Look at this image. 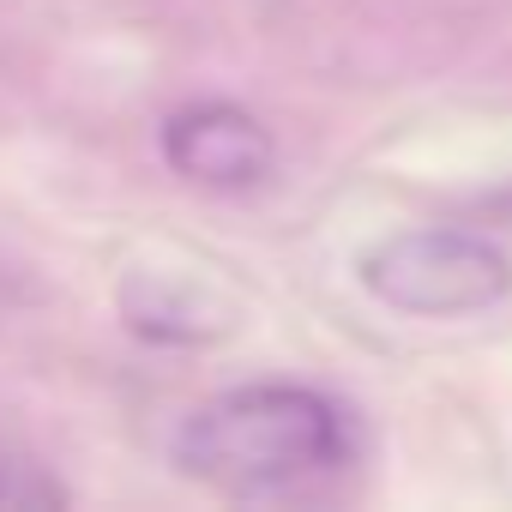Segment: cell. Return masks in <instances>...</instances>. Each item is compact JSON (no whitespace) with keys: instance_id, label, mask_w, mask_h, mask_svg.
<instances>
[{"instance_id":"3957f363","label":"cell","mask_w":512,"mask_h":512,"mask_svg":"<svg viewBox=\"0 0 512 512\" xmlns=\"http://www.w3.org/2000/svg\"><path fill=\"white\" fill-rule=\"evenodd\" d=\"M163 163L193 181V187H217V193H241V187H260L278 163V139L272 127L241 109V103H223V97H205V103H181L163 133Z\"/></svg>"},{"instance_id":"6da1fadb","label":"cell","mask_w":512,"mask_h":512,"mask_svg":"<svg viewBox=\"0 0 512 512\" xmlns=\"http://www.w3.org/2000/svg\"><path fill=\"white\" fill-rule=\"evenodd\" d=\"M175 464L217 494H278L344 464V410L290 380L229 386L181 422Z\"/></svg>"},{"instance_id":"5b68a950","label":"cell","mask_w":512,"mask_h":512,"mask_svg":"<svg viewBox=\"0 0 512 512\" xmlns=\"http://www.w3.org/2000/svg\"><path fill=\"white\" fill-rule=\"evenodd\" d=\"M67 500L55 482H43L31 464H0V506H55Z\"/></svg>"},{"instance_id":"7a4b0ae2","label":"cell","mask_w":512,"mask_h":512,"mask_svg":"<svg viewBox=\"0 0 512 512\" xmlns=\"http://www.w3.org/2000/svg\"><path fill=\"white\" fill-rule=\"evenodd\" d=\"M356 278L398 314L458 320L512 296V253L476 229H404L362 253Z\"/></svg>"},{"instance_id":"277c9868","label":"cell","mask_w":512,"mask_h":512,"mask_svg":"<svg viewBox=\"0 0 512 512\" xmlns=\"http://www.w3.org/2000/svg\"><path fill=\"white\" fill-rule=\"evenodd\" d=\"M121 320L151 344H211L229 332V308L169 272H133L121 284Z\"/></svg>"}]
</instances>
